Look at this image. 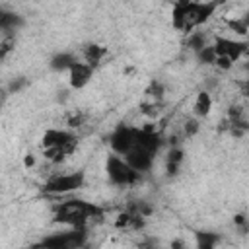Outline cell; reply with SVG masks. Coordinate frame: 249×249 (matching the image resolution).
<instances>
[{"label":"cell","instance_id":"cell-1","mask_svg":"<svg viewBox=\"0 0 249 249\" xmlns=\"http://www.w3.org/2000/svg\"><path fill=\"white\" fill-rule=\"evenodd\" d=\"M222 0H175L171 2V25L177 31L191 33L208 23Z\"/></svg>","mask_w":249,"mask_h":249},{"label":"cell","instance_id":"cell-2","mask_svg":"<svg viewBox=\"0 0 249 249\" xmlns=\"http://www.w3.org/2000/svg\"><path fill=\"white\" fill-rule=\"evenodd\" d=\"M97 218H101V208L84 198H68L54 206V222L68 228H86Z\"/></svg>","mask_w":249,"mask_h":249},{"label":"cell","instance_id":"cell-3","mask_svg":"<svg viewBox=\"0 0 249 249\" xmlns=\"http://www.w3.org/2000/svg\"><path fill=\"white\" fill-rule=\"evenodd\" d=\"M41 146L45 160H49L51 163H60L66 156L74 154L78 146V136L70 128H47V132L41 138Z\"/></svg>","mask_w":249,"mask_h":249},{"label":"cell","instance_id":"cell-4","mask_svg":"<svg viewBox=\"0 0 249 249\" xmlns=\"http://www.w3.org/2000/svg\"><path fill=\"white\" fill-rule=\"evenodd\" d=\"M105 173H107V179L111 181V185H115V187H132L140 181V173L136 169H132L126 163V160L119 154L107 156Z\"/></svg>","mask_w":249,"mask_h":249},{"label":"cell","instance_id":"cell-5","mask_svg":"<svg viewBox=\"0 0 249 249\" xmlns=\"http://www.w3.org/2000/svg\"><path fill=\"white\" fill-rule=\"evenodd\" d=\"M86 183L84 171H70V173H56L45 181V193L51 195H70L78 189H82Z\"/></svg>","mask_w":249,"mask_h":249},{"label":"cell","instance_id":"cell-6","mask_svg":"<svg viewBox=\"0 0 249 249\" xmlns=\"http://www.w3.org/2000/svg\"><path fill=\"white\" fill-rule=\"evenodd\" d=\"M212 47H214L216 56H224L233 64L239 58H243L245 53H247V41L245 39L237 41V39H231V37H216Z\"/></svg>","mask_w":249,"mask_h":249},{"label":"cell","instance_id":"cell-7","mask_svg":"<svg viewBox=\"0 0 249 249\" xmlns=\"http://www.w3.org/2000/svg\"><path fill=\"white\" fill-rule=\"evenodd\" d=\"M136 134H138V128L136 126H126V124H121L117 126L111 136H109V146L113 150V154H119V156H124L136 142Z\"/></svg>","mask_w":249,"mask_h":249},{"label":"cell","instance_id":"cell-8","mask_svg":"<svg viewBox=\"0 0 249 249\" xmlns=\"http://www.w3.org/2000/svg\"><path fill=\"white\" fill-rule=\"evenodd\" d=\"M93 66H89L86 60H74L72 62V66L66 70L68 72V84H70V88L72 89H84L89 82H91V78H93Z\"/></svg>","mask_w":249,"mask_h":249},{"label":"cell","instance_id":"cell-9","mask_svg":"<svg viewBox=\"0 0 249 249\" xmlns=\"http://www.w3.org/2000/svg\"><path fill=\"white\" fill-rule=\"evenodd\" d=\"M21 23H23V19L19 14L10 12L6 8H0V31L4 35H12L18 27H21Z\"/></svg>","mask_w":249,"mask_h":249},{"label":"cell","instance_id":"cell-10","mask_svg":"<svg viewBox=\"0 0 249 249\" xmlns=\"http://www.w3.org/2000/svg\"><path fill=\"white\" fill-rule=\"evenodd\" d=\"M210 111H212V95L206 89H200L193 103V115L196 119H204L210 115Z\"/></svg>","mask_w":249,"mask_h":249},{"label":"cell","instance_id":"cell-11","mask_svg":"<svg viewBox=\"0 0 249 249\" xmlns=\"http://www.w3.org/2000/svg\"><path fill=\"white\" fill-rule=\"evenodd\" d=\"M82 54H84V60L89 64V66H97L105 56H107V49L105 47H101V45H95V43H91V45H86L84 49H82Z\"/></svg>","mask_w":249,"mask_h":249},{"label":"cell","instance_id":"cell-12","mask_svg":"<svg viewBox=\"0 0 249 249\" xmlns=\"http://www.w3.org/2000/svg\"><path fill=\"white\" fill-rule=\"evenodd\" d=\"M183 160H185L183 150H181L179 146H171L169 152H167V158H165V169H167V173H169V175H175V173L181 169Z\"/></svg>","mask_w":249,"mask_h":249},{"label":"cell","instance_id":"cell-13","mask_svg":"<svg viewBox=\"0 0 249 249\" xmlns=\"http://www.w3.org/2000/svg\"><path fill=\"white\" fill-rule=\"evenodd\" d=\"M74 60H78V58H76L72 53H58V54H54V56L51 58L49 66H51L53 70H56V72H66V70L72 66Z\"/></svg>","mask_w":249,"mask_h":249},{"label":"cell","instance_id":"cell-14","mask_svg":"<svg viewBox=\"0 0 249 249\" xmlns=\"http://www.w3.org/2000/svg\"><path fill=\"white\" fill-rule=\"evenodd\" d=\"M228 27H230L233 33L245 37V35H247V29H249V21H247L245 16H241V18H233V19L228 21Z\"/></svg>","mask_w":249,"mask_h":249},{"label":"cell","instance_id":"cell-15","mask_svg":"<svg viewBox=\"0 0 249 249\" xmlns=\"http://www.w3.org/2000/svg\"><path fill=\"white\" fill-rule=\"evenodd\" d=\"M14 47H16L14 33H12V35H4V37L0 39V62H2V60H6V56L14 51Z\"/></svg>","mask_w":249,"mask_h":249},{"label":"cell","instance_id":"cell-16","mask_svg":"<svg viewBox=\"0 0 249 249\" xmlns=\"http://www.w3.org/2000/svg\"><path fill=\"white\" fill-rule=\"evenodd\" d=\"M146 93H148V97H152V101H161V99H163V93H165V88H163L161 82H156V80H154V82L148 86Z\"/></svg>","mask_w":249,"mask_h":249},{"label":"cell","instance_id":"cell-17","mask_svg":"<svg viewBox=\"0 0 249 249\" xmlns=\"http://www.w3.org/2000/svg\"><path fill=\"white\" fill-rule=\"evenodd\" d=\"M198 132V119L193 117V119H187L185 124H183V136L189 138V136H195Z\"/></svg>","mask_w":249,"mask_h":249},{"label":"cell","instance_id":"cell-18","mask_svg":"<svg viewBox=\"0 0 249 249\" xmlns=\"http://www.w3.org/2000/svg\"><path fill=\"white\" fill-rule=\"evenodd\" d=\"M82 123H84V115L80 113V111H74L72 115H68V119H66V126L72 130V128H78V126H82Z\"/></svg>","mask_w":249,"mask_h":249},{"label":"cell","instance_id":"cell-19","mask_svg":"<svg viewBox=\"0 0 249 249\" xmlns=\"http://www.w3.org/2000/svg\"><path fill=\"white\" fill-rule=\"evenodd\" d=\"M196 235H198V245H200V247H204V249L214 247V243L218 241V237H216V235H212V233H196Z\"/></svg>","mask_w":249,"mask_h":249},{"label":"cell","instance_id":"cell-20","mask_svg":"<svg viewBox=\"0 0 249 249\" xmlns=\"http://www.w3.org/2000/svg\"><path fill=\"white\" fill-rule=\"evenodd\" d=\"M23 165H25V169L35 167V156H33V154H27V156H25V160H23Z\"/></svg>","mask_w":249,"mask_h":249}]
</instances>
